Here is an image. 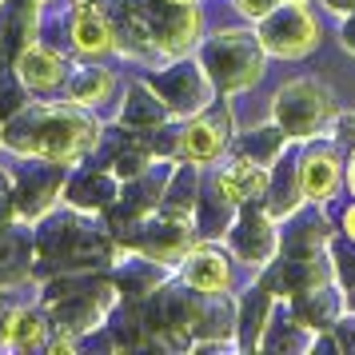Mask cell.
Instances as JSON below:
<instances>
[{"label": "cell", "mask_w": 355, "mask_h": 355, "mask_svg": "<svg viewBox=\"0 0 355 355\" xmlns=\"http://www.w3.org/2000/svg\"><path fill=\"white\" fill-rule=\"evenodd\" d=\"M291 315L300 323H307L311 331H336V323H343L347 315V295L339 284H320V288L304 291V295H295L291 300Z\"/></svg>", "instance_id": "e0dca14e"}, {"label": "cell", "mask_w": 355, "mask_h": 355, "mask_svg": "<svg viewBox=\"0 0 355 355\" xmlns=\"http://www.w3.org/2000/svg\"><path fill=\"white\" fill-rule=\"evenodd\" d=\"M200 64L208 68L220 96H236V92H248L252 84L263 80L268 49L252 28H220L200 44Z\"/></svg>", "instance_id": "7a4b0ae2"}, {"label": "cell", "mask_w": 355, "mask_h": 355, "mask_svg": "<svg viewBox=\"0 0 355 355\" xmlns=\"http://www.w3.org/2000/svg\"><path fill=\"white\" fill-rule=\"evenodd\" d=\"M227 248L236 263H243L252 275H259L284 248V227L263 204H243L227 227Z\"/></svg>", "instance_id": "5b68a950"}, {"label": "cell", "mask_w": 355, "mask_h": 355, "mask_svg": "<svg viewBox=\"0 0 355 355\" xmlns=\"http://www.w3.org/2000/svg\"><path fill=\"white\" fill-rule=\"evenodd\" d=\"M320 4L327 8V12H339V17H347V12L355 8V0H320Z\"/></svg>", "instance_id": "4dcf8cb0"}, {"label": "cell", "mask_w": 355, "mask_h": 355, "mask_svg": "<svg viewBox=\"0 0 355 355\" xmlns=\"http://www.w3.org/2000/svg\"><path fill=\"white\" fill-rule=\"evenodd\" d=\"M232 132V108L227 104H211V108H204V112L188 116L184 124H180V156L176 160H192V164H211L220 160V152L227 148V136Z\"/></svg>", "instance_id": "9c48e42d"}, {"label": "cell", "mask_w": 355, "mask_h": 355, "mask_svg": "<svg viewBox=\"0 0 355 355\" xmlns=\"http://www.w3.org/2000/svg\"><path fill=\"white\" fill-rule=\"evenodd\" d=\"M272 120L288 132L291 140H323V136H336V124H339L336 92L323 80L295 76V80L275 88Z\"/></svg>", "instance_id": "3957f363"}, {"label": "cell", "mask_w": 355, "mask_h": 355, "mask_svg": "<svg viewBox=\"0 0 355 355\" xmlns=\"http://www.w3.org/2000/svg\"><path fill=\"white\" fill-rule=\"evenodd\" d=\"M180 279H184V288L200 291V295H224V291H232V279H236L232 248H220L211 240L192 243L188 256L180 259Z\"/></svg>", "instance_id": "30bf717a"}, {"label": "cell", "mask_w": 355, "mask_h": 355, "mask_svg": "<svg viewBox=\"0 0 355 355\" xmlns=\"http://www.w3.org/2000/svg\"><path fill=\"white\" fill-rule=\"evenodd\" d=\"M339 40H343V49L355 56V8L343 17V33H339Z\"/></svg>", "instance_id": "f1b7e54d"}, {"label": "cell", "mask_w": 355, "mask_h": 355, "mask_svg": "<svg viewBox=\"0 0 355 355\" xmlns=\"http://www.w3.org/2000/svg\"><path fill=\"white\" fill-rule=\"evenodd\" d=\"M291 144V136L279 124H263V128H252V132H243L240 140H236V156H248V160H256V164H279V156H284V148Z\"/></svg>", "instance_id": "d4e9b609"}, {"label": "cell", "mask_w": 355, "mask_h": 355, "mask_svg": "<svg viewBox=\"0 0 355 355\" xmlns=\"http://www.w3.org/2000/svg\"><path fill=\"white\" fill-rule=\"evenodd\" d=\"M68 172L72 168H64V164L28 156V168L17 180V192H12V220L17 224H40L49 211H56V204L64 200Z\"/></svg>", "instance_id": "52a82bcc"}, {"label": "cell", "mask_w": 355, "mask_h": 355, "mask_svg": "<svg viewBox=\"0 0 355 355\" xmlns=\"http://www.w3.org/2000/svg\"><path fill=\"white\" fill-rule=\"evenodd\" d=\"M196 220H184V216H168V211H148L144 220L128 224L124 232V243L144 252V256L160 259L164 268H180V259L188 256V248L196 243Z\"/></svg>", "instance_id": "8992f818"}, {"label": "cell", "mask_w": 355, "mask_h": 355, "mask_svg": "<svg viewBox=\"0 0 355 355\" xmlns=\"http://www.w3.org/2000/svg\"><path fill=\"white\" fill-rule=\"evenodd\" d=\"M116 72L112 68H104V64H80V68H72L68 72V100L72 104H80V108H100V104H108L116 92Z\"/></svg>", "instance_id": "44dd1931"}, {"label": "cell", "mask_w": 355, "mask_h": 355, "mask_svg": "<svg viewBox=\"0 0 355 355\" xmlns=\"http://www.w3.org/2000/svg\"><path fill=\"white\" fill-rule=\"evenodd\" d=\"M12 192H17V180L0 168V224L12 216Z\"/></svg>", "instance_id": "4316f807"}, {"label": "cell", "mask_w": 355, "mask_h": 355, "mask_svg": "<svg viewBox=\"0 0 355 355\" xmlns=\"http://www.w3.org/2000/svg\"><path fill=\"white\" fill-rule=\"evenodd\" d=\"M49 327H52V320H44L40 311L17 307V311H8L4 323H0V347H20V352L44 347L49 343Z\"/></svg>", "instance_id": "cb8c5ba5"}, {"label": "cell", "mask_w": 355, "mask_h": 355, "mask_svg": "<svg viewBox=\"0 0 355 355\" xmlns=\"http://www.w3.org/2000/svg\"><path fill=\"white\" fill-rule=\"evenodd\" d=\"M116 268H120V279H116V288L124 300L132 304H140V300H152L156 291L164 288V263L160 259L144 256V252H124V256H116Z\"/></svg>", "instance_id": "d6986e66"}, {"label": "cell", "mask_w": 355, "mask_h": 355, "mask_svg": "<svg viewBox=\"0 0 355 355\" xmlns=\"http://www.w3.org/2000/svg\"><path fill=\"white\" fill-rule=\"evenodd\" d=\"M0 8H4V0H0Z\"/></svg>", "instance_id": "1f68e13d"}, {"label": "cell", "mask_w": 355, "mask_h": 355, "mask_svg": "<svg viewBox=\"0 0 355 355\" xmlns=\"http://www.w3.org/2000/svg\"><path fill=\"white\" fill-rule=\"evenodd\" d=\"M116 120H120V128H132V132H156L168 120H176V116L164 104V96L156 92L152 80H132L124 88V104H120Z\"/></svg>", "instance_id": "9a60e30c"}, {"label": "cell", "mask_w": 355, "mask_h": 355, "mask_svg": "<svg viewBox=\"0 0 355 355\" xmlns=\"http://www.w3.org/2000/svg\"><path fill=\"white\" fill-rule=\"evenodd\" d=\"M40 4H49V0H40Z\"/></svg>", "instance_id": "d6a6232c"}, {"label": "cell", "mask_w": 355, "mask_h": 355, "mask_svg": "<svg viewBox=\"0 0 355 355\" xmlns=\"http://www.w3.org/2000/svg\"><path fill=\"white\" fill-rule=\"evenodd\" d=\"M279 0H236V8H240V17L248 20H263L268 12H272Z\"/></svg>", "instance_id": "484cf974"}, {"label": "cell", "mask_w": 355, "mask_h": 355, "mask_svg": "<svg viewBox=\"0 0 355 355\" xmlns=\"http://www.w3.org/2000/svg\"><path fill=\"white\" fill-rule=\"evenodd\" d=\"M104 140L92 108H80L72 100H49V104H24L20 112L4 116L0 124V148L12 156H40V160L80 168Z\"/></svg>", "instance_id": "6da1fadb"}, {"label": "cell", "mask_w": 355, "mask_h": 355, "mask_svg": "<svg viewBox=\"0 0 355 355\" xmlns=\"http://www.w3.org/2000/svg\"><path fill=\"white\" fill-rule=\"evenodd\" d=\"M259 40L268 56H279V60H304L320 49V20L311 17L304 0H279L263 20H256Z\"/></svg>", "instance_id": "277c9868"}, {"label": "cell", "mask_w": 355, "mask_h": 355, "mask_svg": "<svg viewBox=\"0 0 355 355\" xmlns=\"http://www.w3.org/2000/svg\"><path fill=\"white\" fill-rule=\"evenodd\" d=\"M279 300L272 295V288L259 279L256 288H248V295L240 300V320H236V331H240L243 347H259L263 336H268V323H272Z\"/></svg>", "instance_id": "ffe728a7"}, {"label": "cell", "mask_w": 355, "mask_h": 355, "mask_svg": "<svg viewBox=\"0 0 355 355\" xmlns=\"http://www.w3.org/2000/svg\"><path fill=\"white\" fill-rule=\"evenodd\" d=\"M284 224L288 227H284V248H279V252H327L331 227L323 220V211H315V204L291 211Z\"/></svg>", "instance_id": "7402d4cb"}, {"label": "cell", "mask_w": 355, "mask_h": 355, "mask_svg": "<svg viewBox=\"0 0 355 355\" xmlns=\"http://www.w3.org/2000/svg\"><path fill=\"white\" fill-rule=\"evenodd\" d=\"M33 252H36V243L24 232H17L12 224H0V291H8V288H17L20 279H28Z\"/></svg>", "instance_id": "603a6c76"}, {"label": "cell", "mask_w": 355, "mask_h": 355, "mask_svg": "<svg viewBox=\"0 0 355 355\" xmlns=\"http://www.w3.org/2000/svg\"><path fill=\"white\" fill-rule=\"evenodd\" d=\"M300 184H304L307 204H331L343 184V164H339L336 148H307L300 156Z\"/></svg>", "instance_id": "4fadbf2b"}, {"label": "cell", "mask_w": 355, "mask_h": 355, "mask_svg": "<svg viewBox=\"0 0 355 355\" xmlns=\"http://www.w3.org/2000/svg\"><path fill=\"white\" fill-rule=\"evenodd\" d=\"M336 136H343V140H352V144H355V108H347V112H339Z\"/></svg>", "instance_id": "83f0119b"}, {"label": "cell", "mask_w": 355, "mask_h": 355, "mask_svg": "<svg viewBox=\"0 0 355 355\" xmlns=\"http://www.w3.org/2000/svg\"><path fill=\"white\" fill-rule=\"evenodd\" d=\"M40 28V0H4L0 8V60H17L20 49H28Z\"/></svg>", "instance_id": "ac0fdd59"}, {"label": "cell", "mask_w": 355, "mask_h": 355, "mask_svg": "<svg viewBox=\"0 0 355 355\" xmlns=\"http://www.w3.org/2000/svg\"><path fill=\"white\" fill-rule=\"evenodd\" d=\"M156 92L164 96V104L172 108L176 120H188V116L204 112L216 104V84H211L208 68L200 64V60H188V56H180V60H168V64L156 72Z\"/></svg>", "instance_id": "ba28073f"}, {"label": "cell", "mask_w": 355, "mask_h": 355, "mask_svg": "<svg viewBox=\"0 0 355 355\" xmlns=\"http://www.w3.org/2000/svg\"><path fill=\"white\" fill-rule=\"evenodd\" d=\"M72 49L80 56H88V60H100V56L120 49V33H116L112 12H104V8H76L72 4Z\"/></svg>", "instance_id": "2e32d148"}, {"label": "cell", "mask_w": 355, "mask_h": 355, "mask_svg": "<svg viewBox=\"0 0 355 355\" xmlns=\"http://www.w3.org/2000/svg\"><path fill=\"white\" fill-rule=\"evenodd\" d=\"M12 68H17L20 84H24L28 92H56V88L68 80V60L56 49L40 44V40H33L28 49H20Z\"/></svg>", "instance_id": "5bb4252c"}, {"label": "cell", "mask_w": 355, "mask_h": 355, "mask_svg": "<svg viewBox=\"0 0 355 355\" xmlns=\"http://www.w3.org/2000/svg\"><path fill=\"white\" fill-rule=\"evenodd\" d=\"M339 232H343V240L355 243V200H352V208H343V216H339Z\"/></svg>", "instance_id": "f546056e"}, {"label": "cell", "mask_w": 355, "mask_h": 355, "mask_svg": "<svg viewBox=\"0 0 355 355\" xmlns=\"http://www.w3.org/2000/svg\"><path fill=\"white\" fill-rule=\"evenodd\" d=\"M211 184H216L236 208H243V204H263V200H268V188H272V168L248 160V156H236L232 164H224V168L211 176Z\"/></svg>", "instance_id": "7c38bea8"}, {"label": "cell", "mask_w": 355, "mask_h": 355, "mask_svg": "<svg viewBox=\"0 0 355 355\" xmlns=\"http://www.w3.org/2000/svg\"><path fill=\"white\" fill-rule=\"evenodd\" d=\"M120 196H124V180L112 172V164H92V168H84L80 164V168L68 172L64 200H68V208L84 211V216L116 208Z\"/></svg>", "instance_id": "8fae6325"}, {"label": "cell", "mask_w": 355, "mask_h": 355, "mask_svg": "<svg viewBox=\"0 0 355 355\" xmlns=\"http://www.w3.org/2000/svg\"><path fill=\"white\" fill-rule=\"evenodd\" d=\"M0 124H4V120H0Z\"/></svg>", "instance_id": "836d02e7"}]
</instances>
